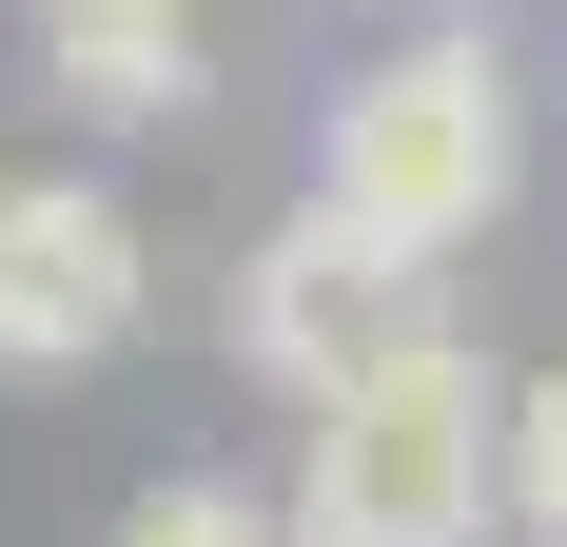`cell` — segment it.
I'll return each mask as SVG.
<instances>
[{
    "instance_id": "4",
    "label": "cell",
    "mask_w": 567,
    "mask_h": 547,
    "mask_svg": "<svg viewBox=\"0 0 567 547\" xmlns=\"http://www.w3.org/2000/svg\"><path fill=\"white\" fill-rule=\"evenodd\" d=\"M157 255H137V196L117 176H20L0 196V372H99L137 332Z\"/></svg>"
},
{
    "instance_id": "7",
    "label": "cell",
    "mask_w": 567,
    "mask_h": 547,
    "mask_svg": "<svg viewBox=\"0 0 567 547\" xmlns=\"http://www.w3.org/2000/svg\"><path fill=\"white\" fill-rule=\"evenodd\" d=\"M509 528H528V547H567V372H528V391H509Z\"/></svg>"
},
{
    "instance_id": "2",
    "label": "cell",
    "mask_w": 567,
    "mask_h": 547,
    "mask_svg": "<svg viewBox=\"0 0 567 547\" xmlns=\"http://www.w3.org/2000/svg\"><path fill=\"white\" fill-rule=\"evenodd\" d=\"M509 508V391L470 332H411L293 431V547H489Z\"/></svg>"
},
{
    "instance_id": "5",
    "label": "cell",
    "mask_w": 567,
    "mask_h": 547,
    "mask_svg": "<svg viewBox=\"0 0 567 547\" xmlns=\"http://www.w3.org/2000/svg\"><path fill=\"white\" fill-rule=\"evenodd\" d=\"M20 59L59 79V117H176L196 99V0H20Z\"/></svg>"
},
{
    "instance_id": "3",
    "label": "cell",
    "mask_w": 567,
    "mask_h": 547,
    "mask_svg": "<svg viewBox=\"0 0 567 547\" xmlns=\"http://www.w3.org/2000/svg\"><path fill=\"white\" fill-rule=\"evenodd\" d=\"M411 332H431V274H411V255H372L333 196H293V216L235 255V372H275L293 411H333L372 352H411Z\"/></svg>"
},
{
    "instance_id": "1",
    "label": "cell",
    "mask_w": 567,
    "mask_h": 547,
    "mask_svg": "<svg viewBox=\"0 0 567 547\" xmlns=\"http://www.w3.org/2000/svg\"><path fill=\"white\" fill-rule=\"evenodd\" d=\"M509 176H528V79L489 20H411L392 59H352L333 117H313V196H333L372 255H470V235L509 216Z\"/></svg>"
},
{
    "instance_id": "6",
    "label": "cell",
    "mask_w": 567,
    "mask_h": 547,
    "mask_svg": "<svg viewBox=\"0 0 567 547\" xmlns=\"http://www.w3.org/2000/svg\"><path fill=\"white\" fill-rule=\"evenodd\" d=\"M99 547H293V489H235V469H157Z\"/></svg>"
}]
</instances>
